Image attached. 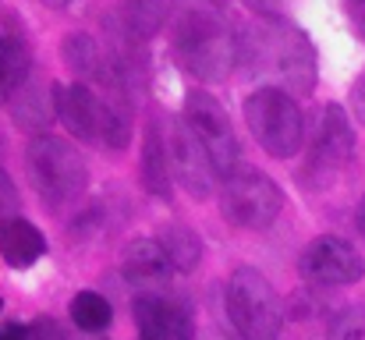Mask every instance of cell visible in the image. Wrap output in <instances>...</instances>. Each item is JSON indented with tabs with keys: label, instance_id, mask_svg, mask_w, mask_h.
<instances>
[{
	"label": "cell",
	"instance_id": "6da1fadb",
	"mask_svg": "<svg viewBox=\"0 0 365 340\" xmlns=\"http://www.w3.org/2000/svg\"><path fill=\"white\" fill-rule=\"evenodd\" d=\"M238 68L259 89L309 96L316 86V46L287 18H255L238 32Z\"/></svg>",
	"mask_w": 365,
	"mask_h": 340
},
{
	"label": "cell",
	"instance_id": "7a4b0ae2",
	"mask_svg": "<svg viewBox=\"0 0 365 340\" xmlns=\"http://www.w3.org/2000/svg\"><path fill=\"white\" fill-rule=\"evenodd\" d=\"M170 53L199 82H220L238 68V32L213 0H174Z\"/></svg>",
	"mask_w": 365,
	"mask_h": 340
},
{
	"label": "cell",
	"instance_id": "3957f363",
	"mask_svg": "<svg viewBox=\"0 0 365 340\" xmlns=\"http://www.w3.org/2000/svg\"><path fill=\"white\" fill-rule=\"evenodd\" d=\"M25 167H29L32 188L50 206L75 202L89 185L82 153L68 138H57V135H36L25 149Z\"/></svg>",
	"mask_w": 365,
	"mask_h": 340
},
{
	"label": "cell",
	"instance_id": "277c9868",
	"mask_svg": "<svg viewBox=\"0 0 365 340\" xmlns=\"http://www.w3.org/2000/svg\"><path fill=\"white\" fill-rule=\"evenodd\" d=\"M227 323L238 340H277L284 326V309L273 284L259 269H235L224 294Z\"/></svg>",
	"mask_w": 365,
	"mask_h": 340
},
{
	"label": "cell",
	"instance_id": "5b68a950",
	"mask_svg": "<svg viewBox=\"0 0 365 340\" xmlns=\"http://www.w3.org/2000/svg\"><path fill=\"white\" fill-rule=\"evenodd\" d=\"M245 120L252 138L269 153L273 160H287L305 142V117L291 93L280 89H255L245 100Z\"/></svg>",
	"mask_w": 365,
	"mask_h": 340
},
{
	"label": "cell",
	"instance_id": "8992f818",
	"mask_svg": "<svg viewBox=\"0 0 365 340\" xmlns=\"http://www.w3.org/2000/svg\"><path fill=\"white\" fill-rule=\"evenodd\" d=\"M284 210V192L259 170H235L220 185V217L242 230H266Z\"/></svg>",
	"mask_w": 365,
	"mask_h": 340
},
{
	"label": "cell",
	"instance_id": "52a82bcc",
	"mask_svg": "<svg viewBox=\"0 0 365 340\" xmlns=\"http://www.w3.org/2000/svg\"><path fill=\"white\" fill-rule=\"evenodd\" d=\"M181 120L192 128V135L202 142V149H206V156L213 160V170H217V177H231L235 174V167H238V135H235V128H231V117L224 110V103L213 96V93H206V89H192L188 96H185V113H181Z\"/></svg>",
	"mask_w": 365,
	"mask_h": 340
},
{
	"label": "cell",
	"instance_id": "ba28073f",
	"mask_svg": "<svg viewBox=\"0 0 365 340\" xmlns=\"http://www.w3.org/2000/svg\"><path fill=\"white\" fill-rule=\"evenodd\" d=\"M298 273L305 284H316V287H351L362 280L365 262L351 241L337 234H323L305 244L298 259Z\"/></svg>",
	"mask_w": 365,
	"mask_h": 340
},
{
	"label": "cell",
	"instance_id": "9c48e42d",
	"mask_svg": "<svg viewBox=\"0 0 365 340\" xmlns=\"http://www.w3.org/2000/svg\"><path fill=\"white\" fill-rule=\"evenodd\" d=\"M351 156H355L351 117L344 113V107L330 103L319 117V128H316V138H312V149H309V160H305V177L312 185H330Z\"/></svg>",
	"mask_w": 365,
	"mask_h": 340
},
{
	"label": "cell",
	"instance_id": "30bf717a",
	"mask_svg": "<svg viewBox=\"0 0 365 340\" xmlns=\"http://www.w3.org/2000/svg\"><path fill=\"white\" fill-rule=\"evenodd\" d=\"M167 145H170V170H174L178 185H181L192 199H210V195L217 192V170H213V160L206 156L202 142L192 135V128H188L181 117L170 124Z\"/></svg>",
	"mask_w": 365,
	"mask_h": 340
},
{
	"label": "cell",
	"instance_id": "8fae6325",
	"mask_svg": "<svg viewBox=\"0 0 365 340\" xmlns=\"http://www.w3.org/2000/svg\"><path fill=\"white\" fill-rule=\"evenodd\" d=\"M135 330L138 340H195V326L192 316L181 302L145 291L135 298Z\"/></svg>",
	"mask_w": 365,
	"mask_h": 340
},
{
	"label": "cell",
	"instance_id": "7c38bea8",
	"mask_svg": "<svg viewBox=\"0 0 365 340\" xmlns=\"http://www.w3.org/2000/svg\"><path fill=\"white\" fill-rule=\"evenodd\" d=\"M138 177H142V188H145V192H153L156 199H167V195H170V185H174V170H170V145H167L163 124H160L156 117L145 124L142 156H138Z\"/></svg>",
	"mask_w": 365,
	"mask_h": 340
},
{
	"label": "cell",
	"instance_id": "4fadbf2b",
	"mask_svg": "<svg viewBox=\"0 0 365 340\" xmlns=\"http://www.w3.org/2000/svg\"><path fill=\"white\" fill-rule=\"evenodd\" d=\"M121 273L128 284H160L174 273V262L167 255V248L160 244V237H135L121 255Z\"/></svg>",
	"mask_w": 365,
	"mask_h": 340
},
{
	"label": "cell",
	"instance_id": "5bb4252c",
	"mask_svg": "<svg viewBox=\"0 0 365 340\" xmlns=\"http://www.w3.org/2000/svg\"><path fill=\"white\" fill-rule=\"evenodd\" d=\"M0 255H4L7 266L29 269L46 255V237L32 220H21V217L4 220L0 224Z\"/></svg>",
	"mask_w": 365,
	"mask_h": 340
},
{
	"label": "cell",
	"instance_id": "9a60e30c",
	"mask_svg": "<svg viewBox=\"0 0 365 340\" xmlns=\"http://www.w3.org/2000/svg\"><path fill=\"white\" fill-rule=\"evenodd\" d=\"M32 75V53L18 36H0V96H14Z\"/></svg>",
	"mask_w": 365,
	"mask_h": 340
},
{
	"label": "cell",
	"instance_id": "2e32d148",
	"mask_svg": "<svg viewBox=\"0 0 365 340\" xmlns=\"http://www.w3.org/2000/svg\"><path fill=\"white\" fill-rule=\"evenodd\" d=\"M167 18V0H121L118 21L124 25V32H131L138 43L149 39Z\"/></svg>",
	"mask_w": 365,
	"mask_h": 340
},
{
	"label": "cell",
	"instance_id": "e0dca14e",
	"mask_svg": "<svg viewBox=\"0 0 365 340\" xmlns=\"http://www.w3.org/2000/svg\"><path fill=\"white\" fill-rule=\"evenodd\" d=\"M160 244L167 248L174 269L181 273H192L199 262H202V241L195 237V230H188L185 224H170L163 234H160Z\"/></svg>",
	"mask_w": 365,
	"mask_h": 340
},
{
	"label": "cell",
	"instance_id": "ac0fdd59",
	"mask_svg": "<svg viewBox=\"0 0 365 340\" xmlns=\"http://www.w3.org/2000/svg\"><path fill=\"white\" fill-rule=\"evenodd\" d=\"M71 319L82 334H103L110 323H114V309L103 294L96 291H78L71 298Z\"/></svg>",
	"mask_w": 365,
	"mask_h": 340
},
{
	"label": "cell",
	"instance_id": "d6986e66",
	"mask_svg": "<svg viewBox=\"0 0 365 340\" xmlns=\"http://www.w3.org/2000/svg\"><path fill=\"white\" fill-rule=\"evenodd\" d=\"M18 100H14V120L21 124V128H43L50 117H57V110H53V100L46 103V100H39L43 96V89L39 86H21L18 93H14Z\"/></svg>",
	"mask_w": 365,
	"mask_h": 340
},
{
	"label": "cell",
	"instance_id": "ffe728a7",
	"mask_svg": "<svg viewBox=\"0 0 365 340\" xmlns=\"http://www.w3.org/2000/svg\"><path fill=\"white\" fill-rule=\"evenodd\" d=\"M330 340H365V309L362 305H344L330 316L327 323Z\"/></svg>",
	"mask_w": 365,
	"mask_h": 340
},
{
	"label": "cell",
	"instance_id": "44dd1931",
	"mask_svg": "<svg viewBox=\"0 0 365 340\" xmlns=\"http://www.w3.org/2000/svg\"><path fill=\"white\" fill-rule=\"evenodd\" d=\"M18 206H21L18 188H14V181L7 177V170H0V224H4V220H14V217H18Z\"/></svg>",
	"mask_w": 365,
	"mask_h": 340
},
{
	"label": "cell",
	"instance_id": "7402d4cb",
	"mask_svg": "<svg viewBox=\"0 0 365 340\" xmlns=\"http://www.w3.org/2000/svg\"><path fill=\"white\" fill-rule=\"evenodd\" d=\"M248 11H255L259 18H280L284 11V0H242Z\"/></svg>",
	"mask_w": 365,
	"mask_h": 340
},
{
	"label": "cell",
	"instance_id": "603a6c76",
	"mask_svg": "<svg viewBox=\"0 0 365 340\" xmlns=\"http://www.w3.org/2000/svg\"><path fill=\"white\" fill-rule=\"evenodd\" d=\"M351 113H355L359 124H365V75L355 82V89H351Z\"/></svg>",
	"mask_w": 365,
	"mask_h": 340
},
{
	"label": "cell",
	"instance_id": "cb8c5ba5",
	"mask_svg": "<svg viewBox=\"0 0 365 340\" xmlns=\"http://www.w3.org/2000/svg\"><path fill=\"white\" fill-rule=\"evenodd\" d=\"M0 340H32V334H29V326H21V323H4V326H0Z\"/></svg>",
	"mask_w": 365,
	"mask_h": 340
},
{
	"label": "cell",
	"instance_id": "d4e9b609",
	"mask_svg": "<svg viewBox=\"0 0 365 340\" xmlns=\"http://www.w3.org/2000/svg\"><path fill=\"white\" fill-rule=\"evenodd\" d=\"M348 14H351V21L359 25V32L365 36V0H348Z\"/></svg>",
	"mask_w": 365,
	"mask_h": 340
},
{
	"label": "cell",
	"instance_id": "484cf974",
	"mask_svg": "<svg viewBox=\"0 0 365 340\" xmlns=\"http://www.w3.org/2000/svg\"><path fill=\"white\" fill-rule=\"evenodd\" d=\"M359 227H362V234H365V192H362V202H359Z\"/></svg>",
	"mask_w": 365,
	"mask_h": 340
},
{
	"label": "cell",
	"instance_id": "4316f807",
	"mask_svg": "<svg viewBox=\"0 0 365 340\" xmlns=\"http://www.w3.org/2000/svg\"><path fill=\"white\" fill-rule=\"evenodd\" d=\"M43 4H46V7H68L71 0H43Z\"/></svg>",
	"mask_w": 365,
	"mask_h": 340
},
{
	"label": "cell",
	"instance_id": "83f0119b",
	"mask_svg": "<svg viewBox=\"0 0 365 340\" xmlns=\"http://www.w3.org/2000/svg\"><path fill=\"white\" fill-rule=\"evenodd\" d=\"M0 305H4V302H0Z\"/></svg>",
	"mask_w": 365,
	"mask_h": 340
}]
</instances>
